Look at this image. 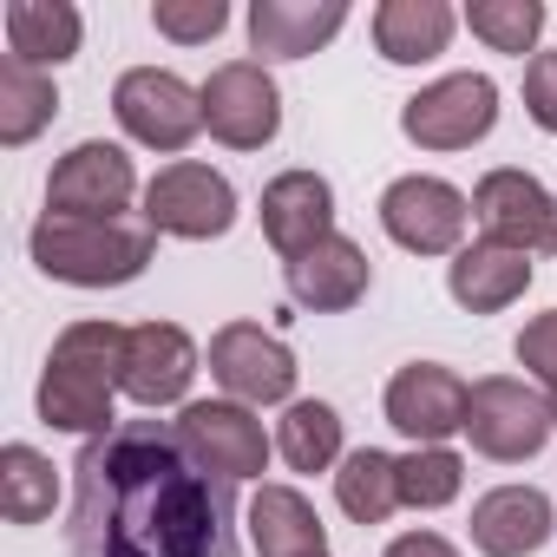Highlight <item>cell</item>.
Listing matches in <instances>:
<instances>
[{
	"label": "cell",
	"instance_id": "cell-24",
	"mask_svg": "<svg viewBox=\"0 0 557 557\" xmlns=\"http://www.w3.org/2000/svg\"><path fill=\"white\" fill-rule=\"evenodd\" d=\"M335 498H342V511L355 524H387L394 505H400V459H387L374 446L348 453L342 472H335Z\"/></svg>",
	"mask_w": 557,
	"mask_h": 557
},
{
	"label": "cell",
	"instance_id": "cell-25",
	"mask_svg": "<svg viewBox=\"0 0 557 557\" xmlns=\"http://www.w3.org/2000/svg\"><path fill=\"white\" fill-rule=\"evenodd\" d=\"M53 505H60V472L47 453L34 446L0 453V511H8V524H40L53 518Z\"/></svg>",
	"mask_w": 557,
	"mask_h": 557
},
{
	"label": "cell",
	"instance_id": "cell-2",
	"mask_svg": "<svg viewBox=\"0 0 557 557\" xmlns=\"http://www.w3.org/2000/svg\"><path fill=\"white\" fill-rule=\"evenodd\" d=\"M125 335L119 322H73L40 374V420L60 433H112V387H125Z\"/></svg>",
	"mask_w": 557,
	"mask_h": 557
},
{
	"label": "cell",
	"instance_id": "cell-27",
	"mask_svg": "<svg viewBox=\"0 0 557 557\" xmlns=\"http://www.w3.org/2000/svg\"><path fill=\"white\" fill-rule=\"evenodd\" d=\"M275 446H283V459L296 472H329L342 459V413L329 400H296L283 413V426H275Z\"/></svg>",
	"mask_w": 557,
	"mask_h": 557
},
{
	"label": "cell",
	"instance_id": "cell-12",
	"mask_svg": "<svg viewBox=\"0 0 557 557\" xmlns=\"http://www.w3.org/2000/svg\"><path fill=\"white\" fill-rule=\"evenodd\" d=\"M132 190H138L132 158H125L119 145H106V138H86V145H73V151L53 164V177H47V210H53V216H125Z\"/></svg>",
	"mask_w": 557,
	"mask_h": 557
},
{
	"label": "cell",
	"instance_id": "cell-32",
	"mask_svg": "<svg viewBox=\"0 0 557 557\" xmlns=\"http://www.w3.org/2000/svg\"><path fill=\"white\" fill-rule=\"evenodd\" d=\"M524 112L557 138V53H537L524 66Z\"/></svg>",
	"mask_w": 557,
	"mask_h": 557
},
{
	"label": "cell",
	"instance_id": "cell-18",
	"mask_svg": "<svg viewBox=\"0 0 557 557\" xmlns=\"http://www.w3.org/2000/svg\"><path fill=\"white\" fill-rule=\"evenodd\" d=\"M342 27H348L342 0H256L249 8V47L262 60H302L329 47Z\"/></svg>",
	"mask_w": 557,
	"mask_h": 557
},
{
	"label": "cell",
	"instance_id": "cell-5",
	"mask_svg": "<svg viewBox=\"0 0 557 557\" xmlns=\"http://www.w3.org/2000/svg\"><path fill=\"white\" fill-rule=\"evenodd\" d=\"M112 112L145 151H184L203 132V92H190L177 73H158V66H132L112 86Z\"/></svg>",
	"mask_w": 557,
	"mask_h": 557
},
{
	"label": "cell",
	"instance_id": "cell-28",
	"mask_svg": "<svg viewBox=\"0 0 557 557\" xmlns=\"http://www.w3.org/2000/svg\"><path fill=\"white\" fill-rule=\"evenodd\" d=\"M466 27L492 47V53H531L537 34H544V0H472L466 8Z\"/></svg>",
	"mask_w": 557,
	"mask_h": 557
},
{
	"label": "cell",
	"instance_id": "cell-10",
	"mask_svg": "<svg viewBox=\"0 0 557 557\" xmlns=\"http://www.w3.org/2000/svg\"><path fill=\"white\" fill-rule=\"evenodd\" d=\"M177 440H184V453L203 472H216L230 485L236 479H256L269 466V433H262V420L243 400H190L177 413Z\"/></svg>",
	"mask_w": 557,
	"mask_h": 557
},
{
	"label": "cell",
	"instance_id": "cell-33",
	"mask_svg": "<svg viewBox=\"0 0 557 557\" xmlns=\"http://www.w3.org/2000/svg\"><path fill=\"white\" fill-rule=\"evenodd\" d=\"M387 557H459L440 531H407V537H394L387 544Z\"/></svg>",
	"mask_w": 557,
	"mask_h": 557
},
{
	"label": "cell",
	"instance_id": "cell-3",
	"mask_svg": "<svg viewBox=\"0 0 557 557\" xmlns=\"http://www.w3.org/2000/svg\"><path fill=\"white\" fill-rule=\"evenodd\" d=\"M158 256V230L138 216H40L34 223V262L53 275V283L73 289H112L145 275V262Z\"/></svg>",
	"mask_w": 557,
	"mask_h": 557
},
{
	"label": "cell",
	"instance_id": "cell-21",
	"mask_svg": "<svg viewBox=\"0 0 557 557\" xmlns=\"http://www.w3.org/2000/svg\"><path fill=\"white\" fill-rule=\"evenodd\" d=\"M249 544L256 557H329V531L315 505L296 485H262L249 505Z\"/></svg>",
	"mask_w": 557,
	"mask_h": 557
},
{
	"label": "cell",
	"instance_id": "cell-31",
	"mask_svg": "<svg viewBox=\"0 0 557 557\" xmlns=\"http://www.w3.org/2000/svg\"><path fill=\"white\" fill-rule=\"evenodd\" d=\"M518 368L557 387V309L537 315V322H524V335H518Z\"/></svg>",
	"mask_w": 557,
	"mask_h": 557
},
{
	"label": "cell",
	"instance_id": "cell-20",
	"mask_svg": "<svg viewBox=\"0 0 557 557\" xmlns=\"http://www.w3.org/2000/svg\"><path fill=\"white\" fill-rule=\"evenodd\" d=\"M446 289L459 309L472 315H498L511 309L524 289H531V256L524 249H505V243H466L446 269Z\"/></svg>",
	"mask_w": 557,
	"mask_h": 557
},
{
	"label": "cell",
	"instance_id": "cell-11",
	"mask_svg": "<svg viewBox=\"0 0 557 557\" xmlns=\"http://www.w3.org/2000/svg\"><path fill=\"white\" fill-rule=\"evenodd\" d=\"M210 374L243 407H275L296 394V355L256 322H230L210 335Z\"/></svg>",
	"mask_w": 557,
	"mask_h": 557
},
{
	"label": "cell",
	"instance_id": "cell-26",
	"mask_svg": "<svg viewBox=\"0 0 557 557\" xmlns=\"http://www.w3.org/2000/svg\"><path fill=\"white\" fill-rule=\"evenodd\" d=\"M60 112V92L47 73L21 66V60H0V145H27L34 132H47Z\"/></svg>",
	"mask_w": 557,
	"mask_h": 557
},
{
	"label": "cell",
	"instance_id": "cell-35",
	"mask_svg": "<svg viewBox=\"0 0 557 557\" xmlns=\"http://www.w3.org/2000/svg\"><path fill=\"white\" fill-rule=\"evenodd\" d=\"M550 249H557V243H550Z\"/></svg>",
	"mask_w": 557,
	"mask_h": 557
},
{
	"label": "cell",
	"instance_id": "cell-6",
	"mask_svg": "<svg viewBox=\"0 0 557 557\" xmlns=\"http://www.w3.org/2000/svg\"><path fill=\"white\" fill-rule=\"evenodd\" d=\"M492 125H498V86H492L485 73H453V79L413 92L407 112H400V132H407L420 151H466V145H479Z\"/></svg>",
	"mask_w": 557,
	"mask_h": 557
},
{
	"label": "cell",
	"instance_id": "cell-1",
	"mask_svg": "<svg viewBox=\"0 0 557 557\" xmlns=\"http://www.w3.org/2000/svg\"><path fill=\"white\" fill-rule=\"evenodd\" d=\"M236 492L203 472L177 426L125 420L73 459V557H230Z\"/></svg>",
	"mask_w": 557,
	"mask_h": 557
},
{
	"label": "cell",
	"instance_id": "cell-22",
	"mask_svg": "<svg viewBox=\"0 0 557 557\" xmlns=\"http://www.w3.org/2000/svg\"><path fill=\"white\" fill-rule=\"evenodd\" d=\"M459 14L446 8V0H387V8H374V47L381 60L394 66H426L446 53Z\"/></svg>",
	"mask_w": 557,
	"mask_h": 557
},
{
	"label": "cell",
	"instance_id": "cell-34",
	"mask_svg": "<svg viewBox=\"0 0 557 557\" xmlns=\"http://www.w3.org/2000/svg\"><path fill=\"white\" fill-rule=\"evenodd\" d=\"M550 426H557V387H550Z\"/></svg>",
	"mask_w": 557,
	"mask_h": 557
},
{
	"label": "cell",
	"instance_id": "cell-29",
	"mask_svg": "<svg viewBox=\"0 0 557 557\" xmlns=\"http://www.w3.org/2000/svg\"><path fill=\"white\" fill-rule=\"evenodd\" d=\"M459 485H466V459L446 453V446H413V453L400 459V505H413V511L453 505Z\"/></svg>",
	"mask_w": 557,
	"mask_h": 557
},
{
	"label": "cell",
	"instance_id": "cell-15",
	"mask_svg": "<svg viewBox=\"0 0 557 557\" xmlns=\"http://www.w3.org/2000/svg\"><path fill=\"white\" fill-rule=\"evenodd\" d=\"M262 236L275 243V256L296 262L309 256L322 236H335V190L315 171H283L262 190Z\"/></svg>",
	"mask_w": 557,
	"mask_h": 557
},
{
	"label": "cell",
	"instance_id": "cell-17",
	"mask_svg": "<svg viewBox=\"0 0 557 557\" xmlns=\"http://www.w3.org/2000/svg\"><path fill=\"white\" fill-rule=\"evenodd\" d=\"M368 283H374V262H368V249L348 243V236H322L309 256L289 262V296H296L302 309H315V315L355 309V302L368 296Z\"/></svg>",
	"mask_w": 557,
	"mask_h": 557
},
{
	"label": "cell",
	"instance_id": "cell-16",
	"mask_svg": "<svg viewBox=\"0 0 557 557\" xmlns=\"http://www.w3.org/2000/svg\"><path fill=\"white\" fill-rule=\"evenodd\" d=\"M190 374H197V348L184 329L171 322H138L125 335V394L138 407H171L190 394Z\"/></svg>",
	"mask_w": 557,
	"mask_h": 557
},
{
	"label": "cell",
	"instance_id": "cell-4",
	"mask_svg": "<svg viewBox=\"0 0 557 557\" xmlns=\"http://www.w3.org/2000/svg\"><path fill=\"white\" fill-rule=\"evenodd\" d=\"M466 440H472V453H485L498 466H518V459L544 453V440H550V400H537L511 374L472 381V394H466Z\"/></svg>",
	"mask_w": 557,
	"mask_h": 557
},
{
	"label": "cell",
	"instance_id": "cell-23",
	"mask_svg": "<svg viewBox=\"0 0 557 557\" xmlns=\"http://www.w3.org/2000/svg\"><path fill=\"white\" fill-rule=\"evenodd\" d=\"M79 8H66V0H14L8 8V60L21 66H60L79 53Z\"/></svg>",
	"mask_w": 557,
	"mask_h": 557
},
{
	"label": "cell",
	"instance_id": "cell-7",
	"mask_svg": "<svg viewBox=\"0 0 557 557\" xmlns=\"http://www.w3.org/2000/svg\"><path fill=\"white\" fill-rule=\"evenodd\" d=\"M145 223L158 236H184V243H210L236 223V190L230 177H216L210 164H164L145 184Z\"/></svg>",
	"mask_w": 557,
	"mask_h": 557
},
{
	"label": "cell",
	"instance_id": "cell-8",
	"mask_svg": "<svg viewBox=\"0 0 557 557\" xmlns=\"http://www.w3.org/2000/svg\"><path fill=\"white\" fill-rule=\"evenodd\" d=\"M203 125L230 151H262L283 125V92L262 73V60H230L203 79Z\"/></svg>",
	"mask_w": 557,
	"mask_h": 557
},
{
	"label": "cell",
	"instance_id": "cell-19",
	"mask_svg": "<svg viewBox=\"0 0 557 557\" xmlns=\"http://www.w3.org/2000/svg\"><path fill=\"white\" fill-rule=\"evenodd\" d=\"M472 544L485 557H531L550 544V498L537 485H498L472 505Z\"/></svg>",
	"mask_w": 557,
	"mask_h": 557
},
{
	"label": "cell",
	"instance_id": "cell-9",
	"mask_svg": "<svg viewBox=\"0 0 557 557\" xmlns=\"http://www.w3.org/2000/svg\"><path fill=\"white\" fill-rule=\"evenodd\" d=\"M466 223H472V203L446 177H400L381 197V230L413 256H459Z\"/></svg>",
	"mask_w": 557,
	"mask_h": 557
},
{
	"label": "cell",
	"instance_id": "cell-13",
	"mask_svg": "<svg viewBox=\"0 0 557 557\" xmlns=\"http://www.w3.org/2000/svg\"><path fill=\"white\" fill-rule=\"evenodd\" d=\"M472 216H479L485 243H505V249H524V256L557 243V203H550V190L531 171H492V177H479Z\"/></svg>",
	"mask_w": 557,
	"mask_h": 557
},
{
	"label": "cell",
	"instance_id": "cell-14",
	"mask_svg": "<svg viewBox=\"0 0 557 557\" xmlns=\"http://www.w3.org/2000/svg\"><path fill=\"white\" fill-rule=\"evenodd\" d=\"M466 381L440 361H407L387 381V426H400L413 446H446V433H466Z\"/></svg>",
	"mask_w": 557,
	"mask_h": 557
},
{
	"label": "cell",
	"instance_id": "cell-30",
	"mask_svg": "<svg viewBox=\"0 0 557 557\" xmlns=\"http://www.w3.org/2000/svg\"><path fill=\"white\" fill-rule=\"evenodd\" d=\"M223 21H230L223 0H158V8H151V27H158L164 40H177V47H203V40H216Z\"/></svg>",
	"mask_w": 557,
	"mask_h": 557
}]
</instances>
